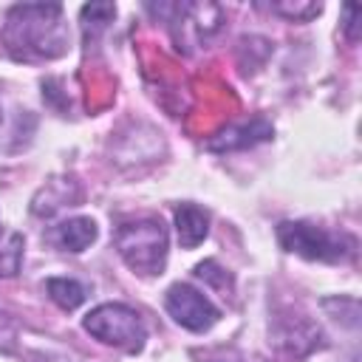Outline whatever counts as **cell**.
Here are the masks:
<instances>
[{"label":"cell","instance_id":"5","mask_svg":"<svg viewBox=\"0 0 362 362\" xmlns=\"http://www.w3.org/2000/svg\"><path fill=\"white\" fill-rule=\"evenodd\" d=\"M175 229H178V240L184 249H195L206 232H209V215L206 209L195 206V204H181L175 209Z\"/></svg>","mask_w":362,"mask_h":362},{"label":"cell","instance_id":"1","mask_svg":"<svg viewBox=\"0 0 362 362\" xmlns=\"http://www.w3.org/2000/svg\"><path fill=\"white\" fill-rule=\"evenodd\" d=\"M116 249L122 260L139 272V274H161L164 260H167V232L161 221L144 218L133 223H122L113 235Z\"/></svg>","mask_w":362,"mask_h":362},{"label":"cell","instance_id":"8","mask_svg":"<svg viewBox=\"0 0 362 362\" xmlns=\"http://www.w3.org/2000/svg\"><path fill=\"white\" fill-rule=\"evenodd\" d=\"M20 246H23V238L14 235V238H11V249H8V255H6V257L0 255V274H14V272H17V266H20V252H23Z\"/></svg>","mask_w":362,"mask_h":362},{"label":"cell","instance_id":"7","mask_svg":"<svg viewBox=\"0 0 362 362\" xmlns=\"http://www.w3.org/2000/svg\"><path fill=\"white\" fill-rule=\"evenodd\" d=\"M48 288V297L62 308V311H74L76 305H82L85 300V288L76 283V280H68V277H51L45 283Z\"/></svg>","mask_w":362,"mask_h":362},{"label":"cell","instance_id":"4","mask_svg":"<svg viewBox=\"0 0 362 362\" xmlns=\"http://www.w3.org/2000/svg\"><path fill=\"white\" fill-rule=\"evenodd\" d=\"M164 308L170 311V317L178 325H184L189 331H209L221 317V311L198 288H192L187 283H175V286L167 288Z\"/></svg>","mask_w":362,"mask_h":362},{"label":"cell","instance_id":"10","mask_svg":"<svg viewBox=\"0 0 362 362\" xmlns=\"http://www.w3.org/2000/svg\"><path fill=\"white\" fill-rule=\"evenodd\" d=\"M14 339H17V331H14L11 320L0 314V351H11L14 348Z\"/></svg>","mask_w":362,"mask_h":362},{"label":"cell","instance_id":"11","mask_svg":"<svg viewBox=\"0 0 362 362\" xmlns=\"http://www.w3.org/2000/svg\"><path fill=\"white\" fill-rule=\"evenodd\" d=\"M320 3L314 6V3H308V6H274V11H283V14H288V17H311V14H320Z\"/></svg>","mask_w":362,"mask_h":362},{"label":"cell","instance_id":"3","mask_svg":"<svg viewBox=\"0 0 362 362\" xmlns=\"http://www.w3.org/2000/svg\"><path fill=\"white\" fill-rule=\"evenodd\" d=\"M85 331L90 337H96L105 345H116L127 354H139L144 348L147 339V325L139 317V311L122 305V303H105L96 305L88 317H85Z\"/></svg>","mask_w":362,"mask_h":362},{"label":"cell","instance_id":"9","mask_svg":"<svg viewBox=\"0 0 362 362\" xmlns=\"http://www.w3.org/2000/svg\"><path fill=\"white\" fill-rule=\"evenodd\" d=\"M195 274H198V277H206V280H209V283H215V286H229V277H226V272H223V269H218L212 260L201 263V266L195 269Z\"/></svg>","mask_w":362,"mask_h":362},{"label":"cell","instance_id":"6","mask_svg":"<svg viewBox=\"0 0 362 362\" xmlns=\"http://www.w3.org/2000/svg\"><path fill=\"white\" fill-rule=\"evenodd\" d=\"M96 240V223L90 218H71L57 226V243L68 252H82Z\"/></svg>","mask_w":362,"mask_h":362},{"label":"cell","instance_id":"2","mask_svg":"<svg viewBox=\"0 0 362 362\" xmlns=\"http://www.w3.org/2000/svg\"><path fill=\"white\" fill-rule=\"evenodd\" d=\"M277 240L286 252L303 255L308 260H348L356 252V240L345 232H328L303 221H283L277 226Z\"/></svg>","mask_w":362,"mask_h":362}]
</instances>
